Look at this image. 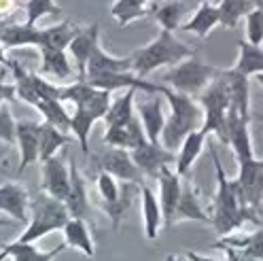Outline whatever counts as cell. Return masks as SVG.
Wrapping results in <instances>:
<instances>
[{"mask_svg":"<svg viewBox=\"0 0 263 261\" xmlns=\"http://www.w3.org/2000/svg\"><path fill=\"white\" fill-rule=\"evenodd\" d=\"M210 155L217 172V193L212 198V225L219 236H229L232 232L240 230L246 221L257 223V210L244 204L238 183L227 178L217 151L212 149Z\"/></svg>","mask_w":263,"mask_h":261,"instance_id":"cell-1","label":"cell"},{"mask_svg":"<svg viewBox=\"0 0 263 261\" xmlns=\"http://www.w3.org/2000/svg\"><path fill=\"white\" fill-rule=\"evenodd\" d=\"M161 96L170 104V117L166 119V127L161 132V144L170 151H176L191 132L204 125V108L200 100H193V96L180 94L168 85H163Z\"/></svg>","mask_w":263,"mask_h":261,"instance_id":"cell-2","label":"cell"},{"mask_svg":"<svg viewBox=\"0 0 263 261\" xmlns=\"http://www.w3.org/2000/svg\"><path fill=\"white\" fill-rule=\"evenodd\" d=\"M193 53L195 49L180 43L172 34V30L161 28L159 34L149 45H144L132 53V70L144 79L146 74H151L161 66H176V64L191 58Z\"/></svg>","mask_w":263,"mask_h":261,"instance_id":"cell-3","label":"cell"},{"mask_svg":"<svg viewBox=\"0 0 263 261\" xmlns=\"http://www.w3.org/2000/svg\"><path fill=\"white\" fill-rule=\"evenodd\" d=\"M70 221L68 206L64 200H58L47 191H41L34 200L30 202V225L26 232L17 238L22 242H36L39 238L64 230V225Z\"/></svg>","mask_w":263,"mask_h":261,"instance_id":"cell-4","label":"cell"},{"mask_svg":"<svg viewBox=\"0 0 263 261\" xmlns=\"http://www.w3.org/2000/svg\"><path fill=\"white\" fill-rule=\"evenodd\" d=\"M202 108H204V125L202 129L206 134H217L223 144H229V127H227V113L232 106V96H229V85L225 72L221 70L219 77L197 96Z\"/></svg>","mask_w":263,"mask_h":261,"instance_id":"cell-5","label":"cell"},{"mask_svg":"<svg viewBox=\"0 0 263 261\" xmlns=\"http://www.w3.org/2000/svg\"><path fill=\"white\" fill-rule=\"evenodd\" d=\"M221 68H215L210 64L202 62L197 58V53H193L191 58L183 60L176 66H172L166 74L161 77L163 83H168V87L187 94V96H200L212 81L219 77Z\"/></svg>","mask_w":263,"mask_h":261,"instance_id":"cell-6","label":"cell"},{"mask_svg":"<svg viewBox=\"0 0 263 261\" xmlns=\"http://www.w3.org/2000/svg\"><path fill=\"white\" fill-rule=\"evenodd\" d=\"M96 166L98 170H104L112 174L115 178H119L123 183H138L142 185V170L136 166L134 157L127 149H119V146H108L102 153L96 155Z\"/></svg>","mask_w":263,"mask_h":261,"instance_id":"cell-7","label":"cell"},{"mask_svg":"<svg viewBox=\"0 0 263 261\" xmlns=\"http://www.w3.org/2000/svg\"><path fill=\"white\" fill-rule=\"evenodd\" d=\"M236 183L244 204L259 210L263 202V159L257 157L240 159Z\"/></svg>","mask_w":263,"mask_h":261,"instance_id":"cell-8","label":"cell"},{"mask_svg":"<svg viewBox=\"0 0 263 261\" xmlns=\"http://www.w3.org/2000/svg\"><path fill=\"white\" fill-rule=\"evenodd\" d=\"M129 153H132V157H134L136 166L142 170V174L151 176V178H157L161 168L176 164V153L166 149L161 142L146 140L144 144L136 146V149H132Z\"/></svg>","mask_w":263,"mask_h":261,"instance_id":"cell-9","label":"cell"},{"mask_svg":"<svg viewBox=\"0 0 263 261\" xmlns=\"http://www.w3.org/2000/svg\"><path fill=\"white\" fill-rule=\"evenodd\" d=\"M41 189L47 191L49 195H53V198L66 202L70 193V164L66 166V161L60 155H53L47 161H43Z\"/></svg>","mask_w":263,"mask_h":261,"instance_id":"cell-10","label":"cell"},{"mask_svg":"<svg viewBox=\"0 0 263 261\" xmlns=\"http://www.w3.org/2000/svg\"><path fill=\"white\" fill-rule=\"evenodd\" d=\"M157 183H159V204L163 210V225L172 227L174 213L180 202V193H183V176L170 170V166H166V168H161Z\"/></svg>","mask_w":263,"mask_h":261,"instance_id":"cell-11","label":"cell"},{"mask_svg":"<svg viewBox=\"0 0 263 261\" xmlns=\"http://www.w3.org/2000/svg\"><path fill=\"white\" fill-rule=\"evenodd\" d=\"M100 45V24L93 22L91 26H85L79 30V34L68 45V51L77 64V77L79 81H85L87 77V64L93 53V49Z\"/></svg>","mask_w":263,"mask_h":261,"instance_id":"cell-12","label":"cell"},{"mask_svg":"<svg viewBox=\"0 0 263 261\" xmlns=\"http://www.w3.org/2000/svg\"><path fill=\"white\" fill-rule=\"evenodd\" d=\"M17 146H20V166L15 172L20 176L30 164L41 161V123L17 121Z\"/></svg>","mask_w":263,"mask_h":261,"instance_id":"cell-13","label":"cell"},{"mask_svg":"<svg viewBox=\"0 0 263 261\" xmlns=\"http://www.w3.org/2000/svg\"><path fill=\"white\" fill-rule=\"evenodd\" d=\"M0 43L5 49L15 47H41L43 45V28L36 24H13V22H0Z\"/></svg>","mask_w":263,"mask_h":261,"instance_id":"cell-14","label":"cell"},{"mask_svg":"<svg viewBox=\"0 0 263 261\" xmlns=\"http://www.w3.org/2000/svg\"><path fill=\"white\" fill-rule=\"evenodd\" d=\"M251 117H244L236 108L229 106L227 113V127H229V146L234 149L236 159H249L253 155V142H251V132H249Z\"/></svg>","mask_w":263,"mask_h":261,"instance_id":"cell-15","label":"cell"},{"mask_svg":"<svg viewBox=\"0 0 263 261\" xmlns=\"http://www.w3.org/2000/svg\"><path fill=\"white\" fill-rule=\"evenodd\" d=\"M161 94H151V98L138 102L136 110H138V117L144 125V132L146 138L151 142H161V132L166 127V115H163V102H161Z\"/></svg>","mask_w":263,"mask_h":261,"instance_id":"cell-16","label":"cell"},{"mask_svg":"<svg viewBox=\"0 0 263 261\" xmlns=\"http://www.w3.org/2000/svg\"><path fill=\"white\" fill-rule=\"evenodd\" d=\"M146 140V132H144V125L140 121V117L136 115L129 123L125 125H115V127H106V134L102 138L104 144L108 146H119V149H136V146L144 144Z\"/></svg>","mask_w":263,"mask_h":261,"instance_id":"cell-17","label":"cell"},{"mask_svg":"<svg viewBox=\"0 0 263 261\" xmlns=\"http://www.w3.org/2000/svg\"><path fill=\"white\" fill-rule=\"evenodd\" d=\"M66 206H68L70 217L87 221L91 215V206L87 198V181L83 178L74 161H70V193L66 198Z\"/></svg>","mask_w":263,"mask_h":261,"instance_id":"cell-18","label":"cell"},{"mask_svg":"<svg viewBox=\"0 0 263 261\" xmlns=\"http://www.w3.org/2000/svg\"><path fill=\"white\" fill-rule=\"evenodd\" d=\"M30 195L24 185L7 183L0 185V210L13 217V221H26Z\"/></svg>","mask_w":263,"mask_h":261,"instance_id":"cell-19","label":"cell"},{"mask_svg":"<svg viewBox=\"0 0 263 261\" xmlns=\"http://www.w3.org/2000/svg\"><path fill=\"white\" fill-rule=\"evenodd\" d=\"M140 208H142V221H144V236L149 240H155L163 225V210H161L159 198L146 185H140Z\"/></svg>","mask_w":263,"mask_h":261,"instance_id":"cell-20","label":"cell"},{"mask_svg":"<svg viewBox=\"0 0 263 261\" xmlns=\"http://www.w3.org/2000/svg\"><path fill=\"white\" fill-rule=\"evenodd\" d=\"M217 26H221V13H219V5H210L208 0L200 3V7L195 9V13L191 15V20L185 22L183 28L185 32H193L195 36L206 39Z\"/></svg>","mask_w":263,"mask_h":261,"instance_id":"cell-21","label":"cell"},{"mask_svg":"<svg viewBox=\"0 0 263 261\" xmlns=\"http://www.w3.org/2000/svg\"><path fill=\"white\" fill-rule=\"evenodd\" d=\"M132 70V55L127 58H117V55H110L106 53L104 49L98 45L93 49V53L89 58V64H87V79L91 77H98V74H106V72H129ZM134 72V70H132Z\"/></svg>","mask_w":263,"mask_h":261,"instance_id":"cell-22","label":"cell"},{"mask_svg":"<svg viewBox=\"0 0 263 261\" xmlns=\"http://www.w3.org/2000/svg\"><path fill=\"white\" fill-rule=\"evenodd\" d=\"M41 53V74H49L55 77L58 81H68L74 70L68 62V55H66V49H51V47H39Z\"/></svg>","mask_w":263,"mask_h":261,"instance_id":"cell-23","label":"cell"},{"mask_svg":"<svg viewBox=\"0 0 263 261\" xmlns=\"http://www.w3.org/2000/svg\"><path fill=\"white\" fill-rule=\"evenodd\" d=\"M223 72L229 85V96H232V108H236L244 117H251V83H249L251 77L242 74L236 68H229Z\"/></svg>","mask_w":263,"mask_h":261,"instance_id":"cell-24","label":"cell"},{"mask_svg":"<svg viewBox=\"0 0 263 261\" xmlns=\"http://www.w3.org/2000/svg\"><path fill=\"white\" fill-rule=\"evenodd\" d=\"M180 221L212 223V217L202 208L200 195H197V191L191 183H183V193H180V202H178V208L174 213V223H180Z\"/></svg>","mask_w":263,"mask_h":261,"instance_id":"cell-25","label":"cell"},{"mask_svg":"<svg viewBox=\"0 0 263 261\" xmlns=\"http://www.w3.org/2000/svg\"><path fill=\"white\" fill-rule=\"evenodd\" d=\"M64 242L72 249H79L85 257L93 259L96 251H93V240H91V232H89V225L85 219H77L70 217V221L64 225Z\"/></svg>","mask_w":263,"mask_h":261,"instance_id":"cell-26","label":"cell"},{"mask_svg":"<svg viewBox=\"0 0 263 261\" xmlns=\"http://www.w3.org/2000/svg\"><path fill=\"white\" fill-rule=\"evenodd\" d=\"M206 136H208V134L200 127V129L191 132V134L183 140V144H180V149H178V155H176V164H174V166H176V172H178L180 176H187V174H189L193 161L200 157V153H202V149H204Z\"/></svg>","mask_w":263,"mask_h":261,"instance_id":"cell-27","label":"cell"},{"mask_svg":"<svg viewBox=\"0 0 263 261\" xmlns=\"http://www.w3.org/2000/svg\"><path fill=\"white\" fill-rule=\"evenodd\" d=\"M136 91L134 87H129L125 89V94H121L119 98H115V100L110 102V108L108 113L104 115V123L106 127H115V125H125L129 123L132 119L136 117V113H134V98H136Z\"/></svg>","mask_w":263,"mask_h":261,"instance_id":"cell-28","label":"cell"},{"mask_svg":"<svg viewBox=\"0 0 263 261\" xmlns=\"http://www.w3.org/2000/svg\"><path fill=\"white\" fill-rule=\"evenodd\" d=\"M100 119L93 110L83 108V106H74V113L70 115V134L77 138L83 155H89V134L93 123Z\"/></svg>","mask_w":263,"mask_h":261,"instance_id":"cell-29","label":"cell"},{"mask_svg":"<svg viewBox=\"0 0 263 261\" xmlns=\"http://www.w3.org/2000/svg\"><path fill=\"white\" fill-rule=\"evenodd\" d=\"M66 247H68V244L62 242L51 251H39L32 242H22V240L11 242V244H3V249L9 251L13 261H53Z\"/></svg>","mask_w":263,"mask_h":261,"instance_id":"cell-30","label":"cell"},{"mask_svg":"<svg viewBox=\"0 0 263 261\" xmlns=\"http://www.w3.org/2000/svg\"><path fill=\"white\" fill-rule=\"evenodd\" d=\"M74 140V136H70L68 132H64L58 125L49 123V121H43L41 123V164L47 161L49 157L58 155V151L62 146L70 144Z\"/></svg>","mask_w":263,"mask_h":261,"instance_id":"cell-31","label":"cell"},{"mask_svg":"<svg viewBox=\"0 0 263 261\" xmlns=\"http://www.w3.org/2000/svg\"><path fill=\"white\" fill-rule=\"evenodd\" d=\"M240 47V55L236 62V70H240L246 77H257L259 72H263V47L261 45H253L251 41L242 39L238 43Z\"/></svg>","mask_w":263,"mask_h":261,"instance_id":"cell-32","label":"cell"},{"mask_svg":"<svg viewBox=\"0 0 263 261\" xmlns=\"http://www.w3.org/2000/svg\"><path fill=\"white\" fill-rule=\"evenodd\" d=\"M79 26H74L72 22L64 20L55 26L43 28V45L41 47H51V49H66L68 51V45L72 43V39L79 34Z\"/></svg>","mask_w":263,"mask_h":261,"instance_id":"cell-33","label":"cell"},{"mask_svg":"<svg viewBox=\"0 0 263 261\" xmlns=\"http://www.w3.org/2000/svg\"><path fill=\"white\" fill-rule=\"evenodd\" d=\"M153 15L163 30L174 32L176 28L183 26V17L187 15V3H183V0H166V3L155 7Z\"/></svg>","mask_w":263,"mask_h":261,"instance_id":"cell-34","label":"cell"},{"mask_svg":"<svg viewBox=\"0 0 263 261\" xmlns=\"http://www.w3.org/2000/svg\"><path fill=\"white\" fill-rule=\"evenodd\" d=\"M217 244H225V247H234L246 257H257L263 259V230H257L255 234H244V236H223Z\"/></svg>","mask_w":263,"mask_h":261,"instance_id":"cell-35","label":"cell"},{"mask_svg":"<svg viewBox=\"0 0 263 261\" xmlns=\"http://www.w3.org/2000/svg\"><path fill=\"white\" fill-rule=\"evenodd\" d=\"M146 3H149V0H115L110 7V17L119 26H127L149 13Z\"/></svg>","mask_w":263,"mask_h":261,"instance_id":"cell-36","label":"cell"},{"mask_svg":"<svg viewBox=\"0 0 263 261\" xmlns=\"http://www.w3.org/2000/svg\"><path fill=\"white\" fill-rule=\"evenodd\" d=\"M255 9V0H221L219 13H221V26L223 28H236L240 20H246V15Z\"/></svg>","mask_w":263,"mask_h":261,"instance_id":"cell-37","label":"cell"},{"mask_svg":"<svg viewBox=\"0 0 263 261\" xmlns=\"http://www.w3.org/2000/svg\"><path fill=\"white\" fill-rule=\"evenodd\" d=\"M9 70L13 72V81H15V89H17V98H22L24 102L36 106L39 104V94L34 89V83H32V72H28L20 62L11 60L9 64Z\"/></svg>","mask_w":263,"mask_h":261,"instance_id":"cell-38","label":"cell"},{"mask_svg":"<svg viewBox=\"0 0 263 261\" xmlns=\"http://www.w3.org/2000/svg\"><path fill=\"white\" fill-rule=\"evenodd\" d=\"M136 185H138V183H123V185H121L119 200L115 202L112 206L104 208V213H106V217H108V221H110L112 230H119L121 221L125 219L127 210L132 208V200H134V195H136Z\"/></svg>","mask_w":263,"mask_h":261,"instance_id":"cell-39","label":"cell"},{"mask_svg":"<svg viewBox=\"0 0 263 261\" xmlns=\"http://www.w3.org/2000/svg\"><path fill=\"white\" fill-rule=\"evenodd\" d=\"M45 121L58 125L64 132H70V115L68 110L64 108V102L62 100H39V104L34 106Z\"/></svg>","mask_w":263,"mask_h":261,"instance_id":"cell-40","label":"cell"},{"mask_svg":"<svg viewBox=\"0 0 263 261\" xmlns=\"http://www.w3.org/2000/svg\"><path fill=\"white\" fill-rule=\"evenodd\" d=\"M119 178H115L112 174L100 170V174H98L96 178V187H98V195H100V200H102V206L108 208L112 206L115 202L119 200V195H121V187H119Z\"/></svg>","mask_w":263,"mask_h":261,"instance_id":"cell-41","label":"cell"},{"mask_svg":"<svg viewBox=\"0 0 263 261\" xmlns=\"http://www.w3.org/2000/svg\"><path fill=\"white\" fill-rule=\"evenodd\" d=\"M26 22L28 24H36L47 15H53V17H60L62 9L55 5V0H28L26 3Z\"/></svg>","mask_w":263,"mask_h":261,"instance_id":"cell-42","label":"cell"},{"mask_svg":"<svg viewBox=\"0 0 263 261\" xmlns=\"http://www.w3.org/2000/svg\"><path fill=\"white\" fill-rule=\"evenodd\" d=\"M246 41L253 45H263V9L255 7L246 15Z\"/></svg>","mask_w":263,"mask_h":261,"instance_id":"cell-43","label":"cell"},{"mask_svg":"<svg viewBox=\"0 0 263 261\" xmlns=\"http://www.w3.org/2000/svg\"><path fill=\"white\" fill-rule=\"evenodd\" d=\"M0 140L7 144L17 142V121L13 119V113L7 102L0 108Z\"/></svg>","mask_w":263,"mask_h":261,"instance_id":"cell-44","label":"cell"},{"mask_svg":"<svg viewBox=\"0 0 263 261\" xmlns=\"http://www.w3.org/2000/svg\"><path fill=\"white\" fill-rule=\"evenodd\" d=\"M215 247L225 251L227 261H263V259H257V257H246V255H242L240 251H236L234 247H225V244H215Z\"/></svg>","mask_w":263,"mask_h":261,"instance_id":"cell-45","label":"cell"},{"mask_svg":"<svg viewBox=\"0 0 263 261\" xmlns=\"http://www.w3.org/2000/svg\"><path fill=\"white\" fill-rule=\"evenodd\" d=\"M15 96H17L15 83L13 85H7V83L0 81V100H3V102H11V100H15Z\"/></svg>","mask_w":263,"mask_h":261,"instance_id":"cell-46","label":"cell"},{"mask_svg":"<svg viewBox=\"0 0 263 261\" xmlns=\"http://www.w3.org/2000/svg\"><path fill=\"white\" fill-rule=\"evenodd\" d=\"M17 7H20L17 0H0V17L3 15H11Z\"/></svg>","mask_w":263,"mask_h":261,"instance_id":"cell-47","label":"cell"},{"mask_svg":"<svg viewBox=\"0 0 263 261\" xmlns=\"http://www.w3.org/2000/svg\"><path fill=\"white\" fill-rule=\"evenodd\" d=\"M9 64H11V60L7 58L5 47H3V43H0V66H7V68H9Z\"/></svg>","mask_w":263,"mask_h":261,"instance_id":"cell-48","label":"cell"},{"mask_svg":"<svg viewBox=\"0 0 263 261\" xmlns=\"http://www.w3.org/2000/svg\"><path fill=\"white\" fill-rule=\"evenodd\" d=\"M187 259H189V261H217V259H208V257H200V255H195V253H187Z\"/></svg>","mask_w":263,"mask_h":261,"instance_id":"cell-49","label":"cell"},{"mask_svg":"<svg viewBox=\"0 0 263 261\" xmlns=\"http://www.w3.org/2000/svg\"><path fill=\"white\" fill-rule=\"evenodd\" d=\"M7 257H11V255H9V251L0 249V261H7Z\"/></svg>","mask_w":263,"mask_h":261,"instance_id":"cell-50","label":"cell"},{"mask_svg":"<svg viewBox=\"0 0 263 261\" xmlns=\"http://www.w3.org/2000/svg\"><path fill=\"white\" fill-rule=\"evenodd\" d=\"M166 261H185V259H183V257H176V255H168Z\"/></svg>","mask_w":263,"mask_h":261,"instance_id":"cell-51","label":"cell"},{"mask_svg":"<svg viewBox=\"0 0 263 261\" xmlns=\"http://www.w3.org/2000/svg\"><path fill=\"white\" fill-rule=\"evenodd\" d=\"M257 81H259V85L263 87V72H259V74H257Z\"/></svg>","mask_w":263,"mask_h":261,"instance_id":"cell-52","label":"cell"},{"mask_svg":"<svg viewBox=\"0 0 263 261\" xmlns=\"http://www.w3.org/2000/svg\"><path fill=\"white\" fill-rule=\"evenodd\" d=\"M13 221H9V219H0V225H11Z\"/></svg>","mask_w":263,"mask_h":261,"instance_id":"cell-53","label":"cell"},{"mask_svg":"<svg viewBox=\"0 0 263 261\" xmlns=\"http://www.w3.org/2000/svg\"><path fill=\"white\" fill-rule=\"evenodd\" d=\"M3 104H5V102H3V100H0V108H3Z\"/></svg>","mask_w":263,"mask_h":261,"instance_id":"cell-54","label":"cell"},{"mask_svg":"<svg viewBox=\"0 0 263 261\" xmlns=\"http://www.w3.org/2000/svg\"><path fill=\"white\" fill-rule=\"evenodd\" d=\"M197 3H204V0H197Z\"/></svg>","mask_w":263,"mask_h":261,"instance_id":"cell-55","label":"cell"},{"mask_svg":"<svg viewBox=\"0 0 263 261\" xmlns=\"http://www.w3.org/2000/svg\"><path fill=\"white\" fill-rule=\"evenodd\" d=\"M183 3H187V0H183Z\"/></svg>","mask_w":263,"mask_h":261,"instance_id":"cell-56","label":"cell"}]
</instances>
